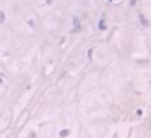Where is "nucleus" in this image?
I'll return each mask as SVG.
<instances>
[{"mask_svg": "<svg viewBox=\"0 0 151 138\" xmlns=\"http://www.w3.org/2000/svg\"><path fill=\"white\" fill-rule=\"evenodd\" d=\"M98 29H99V31H106V29H107V23H106L104 18H101V20H99V23H98Z\"/></svg>", "mask_w": 151, "mask_h": 138, "instance_id": "obj_1", "label": "nucleus"}, {"mask_svg": "<svg viewBox=\"0 0 151 138\" xmlns=\"http://www.w3.org/2000/svg\"><path fill=\"white\" fill-rule=\"evenodd\" d=\"M73 26H75V31H80V18H78V16H75L73 18Z\"/></svg>", "mask_w": 151, "mask_h": 138, "instance_id": "obj_2", "label": "nucleus"}, {"mask_svg": "<svg viewBox=\"0 0 151 138\" xmlns=\"http://www.w3.org/2000/svg\"><path fill=\"white\" fill-rule=\"evenodd\" d=\"M138 18H140V23H141V25H143V26H150V23H148V20H146V18H145L143 16V15H138Z\"/></svg>", "mask_w": 151, "mask_h": 138, "instance_id": "obj_3", "label": "nucleus"}, {"mask_svg": "<svg viewBox=\"0 0 151 138\" xmlns=\"http://www.w3.org/2000/svg\"><path fill=\"white\" fill-rule=\"evenodd\" d=\"M5 21H7V15H5L4 10H0V25H4Z\"/></svg>", "mask_w": 151, "mask_h": 138, "instance_id": "obj_4", "label": "nucleus"}, {"mask_svg": "<svg viewBox=\"0 0 151 138\" xmlns=\"http://www.w3.org/2000/svg\"><path fill=\"white\" fill-rule=\"evenodd\" d=\"M59 135H60V138H67L68 135H70V130H68V128H65V130H62Z\"/></svg>", "mask_w": 151, "mask_h": 138, "instance_id": "obj_5", "label": "nucleus"}, {"mask_svg": "<svg viewBox=\"0 0 151 138\" xmlns=\"http://www.w3.org/2000/svg\"><path fill=\"white\" fill-rule=\"evenodd\" d=\"M28 25H29V28H36V23H34V20H28Z\"/></svg>", "mask_w": 151, "mask_h": 138, "instance_id": "obj_6", "label": "nucleus"}, {"mask_svg": "<svg viewBox=\"0 0 151 138\" xmlns=\"http://www.w3.org/2000/svg\"><path fill=\"white\" fill-rule=\"evenodd\" d=\"M2 83H4V75L0 73V86H2Z\"/></svg>", "mask_w": 151, "mask_h": 138, "instance_id": "obj_7", "label": "nucleus"}, {"mask_svg": "<svg viewBox=\"0 0 151 138\" xmlns=\"http://www.w3.org/2000/svg\"><path fill=\"white\" fill-rule=\"evenodd\" d=\"M135 4H137V0H132V2H130V5H132V7H133Z\"/></svg>", "mask_w": 151, "mask_h": 138, "instance_id": "obj_8", "label": "nucleus"}, {"mask_svg": "<svg viewBox=\"0 0 151 138\" xmlns=\"http://www.w3.org/2000/svg\"><path fill=\"white\" fill-rule=\"evenodd\" d=\"M111 2H112V0H111Z\"/></svg>", "mask_w": 151, "mask_h": 138, "instance_id": "obj_9", "label": "nucleus"}]
</instances>
